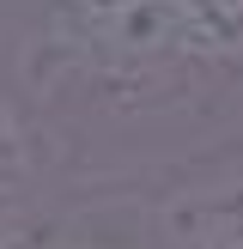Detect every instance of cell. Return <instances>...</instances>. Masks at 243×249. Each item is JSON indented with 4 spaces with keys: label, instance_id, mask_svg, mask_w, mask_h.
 <instances>
[{
    "label": "cell",
    "instance_id": "1",
    "mask_svg": "<svg viewBox=\"0 0 243 249\" xmlns=\"http://www.w3.org/2000/svg\"><path fill=\"white\" fill-rule=\"evenodd\" d=\"M164 237L176 249H243V182L194 189L164 207Z\"/></svg>",
    "mask_w": 243,
    "mask_h": 249
},
{
    "label": "cell",
    "instance_id": "2",
    "mask_svg": "<svg viewBox=\"0 0 243 249\" xmlns=\"http://www.w3.org/2000/svg\"><path fill=\"white\" fill-rule=\"evenodd\" d=\"M24 189H31V170H24V140L6 116H0V237H12L24 213Z\"/></svg>",
    "mask_w": 243,
    "mask_h": 249
},
{
    "label": "cell",
    "instance_id": "3",
    "mask_svg": "<svg viewBox=\"0 0 243 249\" xmlns=\"http://www.w3.org/2000/svg\"><path fill=\"white\" fill-rule=\"evenodd\" d=\"M61 249H85V243H61Z\"/></svg>",
    "mask_w": 243,
    "mask_h": 249
}]
</instances>
